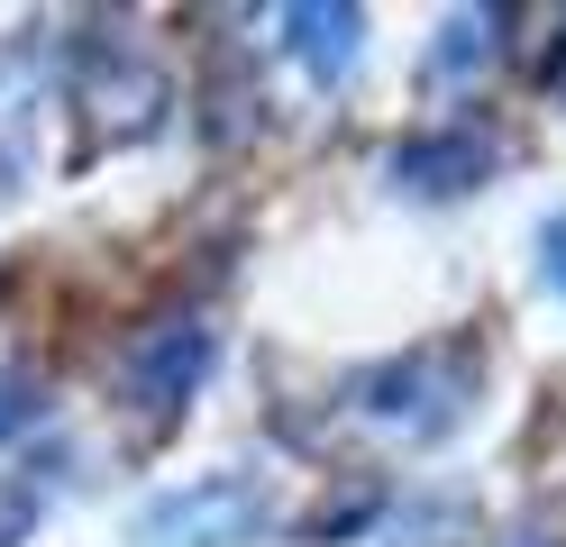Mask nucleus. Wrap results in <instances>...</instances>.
<instances>
[{"instance_id": "423d86ee", "label": "nucleus", "mask_w": 566, "mask_h": 547, "mask_svg": "<svg viewBox=\"0 0 566 547\" xmlns=\"http://www.w3.org/2000/svg\"><path fill=\"white\" fill-rule=\"evenodd\" d=\"M484 28H493V10H467V19H448L439 36V73H475V55H484Z\"/></svg>"}, {"instance_id": "f257e3e1", "label": "nucleus", "mask_w": 566, "mask_h": 547, "mask_svg": "<svg viewBox=\"0 0 566 547\" xmlns=\"http://www.w3.org/2000/svg\"><path fill=\"white\" fill-rule=\"evenodd\" d=\"M210 365H220V338H210L201 319H156L147 338H137V356H128V411L174 429L184 401L210 383Z\"/></svg>"}, {"instance_id": "6e6552de", "label": "nucleus", "mask_w": 566, "mask_h": 547, "mask_svg": "<svg viewBox=\"0 0 566 547\" xmlns=\"http://www.w3.org/2000/svg\"><path fill=\"white\" fill-rule=\"evenodd\" d=\"M539 274L566 292V219H548V229H539Z\"/></svg>"}, {"instance_id": "0eeeda50", "label": "nucleus", "mask_w": 566, "mask_h": 547, "mask_svg": "<svg viewBox=\"0 0 566 547\" xmlns=\"http://www.w3.org/2000/svg\"><path fill=\"white\" fill-rule=\"evenodd\" d=\"M28 420H38V383H28V375H0V448H10Z\"/></svg>"}, {"instance_id": "20e7f679", "label": "nucleus", "mask_w": 566, "mask_h": 547, "mask_svg": "<svg viewBox=\"0 0 566 547\" xmlns=\"http://www.w3.org/2000/svg\"><path fill=\"white\" fill-rule=\"evenodd\" d=\"M484 173H493V137L475 119L430 128V137H411L402 156H394V182H411V192H475Z\"/></svg>"}, {"instance_id": "7ed1b4c3", "label": "nucleus", "mask_w": 566, "mask_h": 547, "mask_svg": "<svg viewBox=\"0 0 566 547\" xmlns=\"http://www.w3.org/2000/svg\"><path fill=\"white\" fill-rule=\"evenodd\" d=\"M265 520V493L247 484H201V493H184V502H156L147 511V538L156 547H229V538H247Z\"/></svg>"}, {"instance_id": "f03ea898", "label": "nucleus", "mask_w": 566, "mask_h": 547, "mask_svg": "<svg viewBox=\"0 0 566 547\" xmlns=\"http://www.w3.org/2000/svg\"><path fill=\"white\" fill-rule=\"evenodd\" d=\"M467 383H475V365H457L448 375V347H411L402 365H384V375H366V401L357 411L384 420V429H448L457 411H467Z\"/></svg>"}, {"instance_id": "9d476101", "label": "nucleus", "mask_w": 566, "mask_h": 547, "mask_svg": "<svg viewBox=\"0 0 566 547\" xmlns=\"http://www.w3.org/2000/svg\"><path fill=\"white\" fill-rule=\"evenodd\" d=\"M512 547H548V538H512Z\"/></svg>"}, {"instance_id": "1a4fd4ad", "label": "nucleus", "mask_w": 566, "mask_h": 547, "mask_svg": "<svg viewBox=\"0 0 566 547\" xmlns=\"http://www.w3.org/2000/svg\"><path fill=\"white\" fill-rule=\"evenodd\" d=\"M28 520H38V493H10V502H0V547H19Z\"/></svg>"}, {"instance_id": "39448f33", "label": "nucleus", "mask_w": 566, "mask_h": 547, "mask_svg": "<svg viewBox=\"0 0 566 547\" xmlns=\"http://www.w3.org/2000/svg\"><path fill=\"white\" fill-rule=\"evenodd\" d=\"M283 36H293V55L338 83L347 64H357V36H366V10H347V0H321V10H283Z\"/></svg>"}]
</instances>
